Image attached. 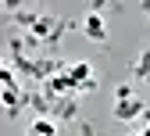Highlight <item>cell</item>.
Returning a JSON list of instances; mask_svg holds the SVG:
<instances>
[{
	"label": "cell",
	"instance_id": "obj_1",
	"mask_svg": "<svg viewBox=\"0 0 150 136\" xmlns=\"http://www.w3.org/2000/svg\"><path fill=\"white\" fill-rule=\"evenodd\" d=\"M82 32L89 36L93 43H104V40H107V22H104V14H100V11H89L86 22H82Z\"/></svg>",
	"mask_w": 150,
	"mask_h": 136
},
{
	"label": "cell",
	"instance_id": "obj_2",
	"mask_svg": "<svg viewBox=\"0 0 150 136\" xmlns=\"http://www.w3.org/2000/svg\"><path fill=\"white\" fill-rule=\"evenodd\" d=\"M111 115H115L118 122L139 118V115H143V104H139V100H132V97H125V100H115V111H111Z\"/></svg>",
	"mask_w": 150,
	"mask_h": 136
},
{
	"label": "cell",
	"instance_id": "obj_3",
	"mask_svg": "<svg viewBox=\"0 0 150 136\" xmlns=\"http://www.w3.org/2000/svg\"><path fill=\"white\" fill-rule=\"evenodd\" d=\"M29 136H57V122L54 118H36L29 125Z\"/></svg>",
	"mask_w": 150,
	"mask_h": 136
},
{
	"label": "cell",
	"instance_id": "obj_4",
	"mask_svg": "<svg viewBox=\"0 0 150 136\" xmlns=\"http://www.w3.org/2000/svg\"><path fill=\"white\" fill-rule=\"evenodd\" d=\"M89 75H93V68H89L86 61H79V65H71V68H68V79H71V86H82V83H89Z\"/></svg>",
	"mask_w": 150,
	"mask_h": 136
},
{
	"label": "cell",
	"instance_id": "obj_5",
	"mask_svg": "<svg viewBox=\"0 0 150 136\" xmlns=\"http://www.w3.org/2000/svg\"><path fill=\"white\" fill-rule=\"evenodd\" d=\"M0 100H4L11 111H14V104H22V93H18L14 86H4V93H0Z\"/></svg>",
	"mask_w": 150,
	"mask_h": 136
},
{
	"label": "cell",
	"instance_id": "obj_6",
	"mask_svg": "<svg viewBox=\"0 0 150 136\" xmlns=\"http://www.w3.org/2000/svg\"><path fill=\"white\" fill-rule=\"evenodd\" d=\"M125 97H132V86H129V83H122V86L115 90V100H125Z\"/></svg>",
	"mask_w": 150,
	"mask_h": 136
},
{
	"label": "cell",
	"instance_id": "obj_7",
	"mask_svg": "<svg viewBox=\"0 0 150 136\" xmlns=\"http://www.w3.org/2000/svg\"><path fill=\"white\" fill-rule=\"evenodd\" d=\"M0 86H14V75H11L4 65H0Z\"/></svg>",
	"mask_w": 150,
	"mask_h": 136
},
{
	"label": "cell",
	"instance_id": "obj_8",
	"mask_svg": "<svg viewBox=\"0 0 150 136\" xmlns=\"http://www.w3.org/2000/svg\"><path fill=\"white\" fill-rule=\"evenodd\" d=\"M139 118H143V122L150 125V108H143V115H139Z\"/></svg>",
	"mask_w": 150,
	"mask_h": 136
},
{
	"label": "cell",
	"instance_id": "obj_9",
	"mask_svg": "<svg viewBox=\"0 0 150 136\" xmlns=\"http://www.w3.org/2000/svg\"><path fill=\"white\" fill-rule=\"evenodd\" d=\"M132 136H150V125H146V129H139V132H132Z\"/></svg>",
	"mask_w": 150,
	"mask_h": 136
}]
</instances>
